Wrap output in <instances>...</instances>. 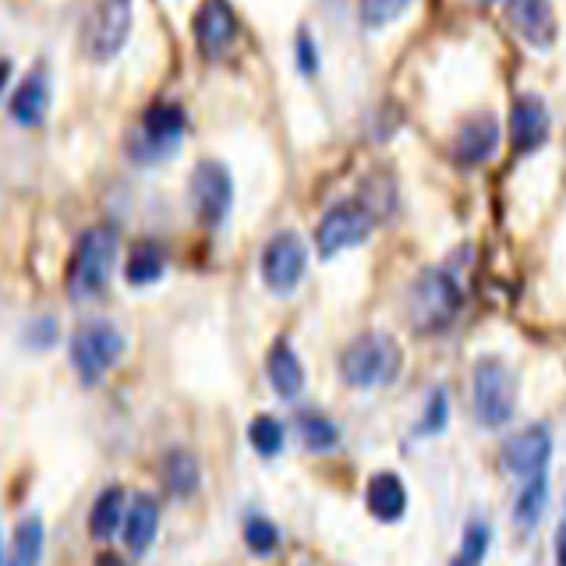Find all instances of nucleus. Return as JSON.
<instances>
[{
    "label": "nucleus",
    "instance_id": "nucleus-1",
    "mask_svg": "<svg viewBox=\"0 0 566 566\" xmlns=\"http://www.w3.org/2000/svg\"><path fill=\"white\" fill-rule=\"evenodd\" d=\"M464 305V291L447 270H421L407 294V315L418 333H442Z\"/></svg>",
    "mask_w": 566,
    "mask_h": 566
},
{
    "label": "nucleus",
    "instance_id": "nucleus-2",
    "mask_svg": "<svg viewBox=\"0 0 566 566\" xmlns=\"http://www.w3.org/2000/svg\"><path fill=\"white\" fill-rule=\"evenodd\" d=\"M114 259H117V230L88 227L67 262V291L75 297L103 294L114 273Z\"/></svg>",
    "mask_w": 566,
    "mask_h": 566
},
{
    "label": "nucleus",
    "instance_id": "nucleus-3",
    "mask_svg": "<svg viewBox=\"0 0 566 566\" xmlns=\"http://www.w3.org/2000/svg\"><path fill=\"white\" fill-rule=\"evenodd\" d=\"M403 354L397 340L389 333H361L358 340H350L347 350L340 354V376L347 386L371 389V386H386L394 382L400 371Z\"/></svg>",
    "mask_w": 566,
    "mask_h": 566
},
{
    "label": "nucleus",
    "instance_id": "nucleus-4",
    "mask_svg": "<svg viewBox=\"0 0 566 566\" xmlns=\"http://www.w3.org/2000/svg\"><path fill=\"white\" fill-rule=\"evenodd\" d=\"M120 354H124V333L114 323L93 318V323H82L71 333V365H75L85 386L103 382L106 371L120 361Z\"/></svg>",
    "mask_w": 566,
    "mask_h": 566
},
{
    "label": "nucleus",
    "instance_id": "nucleus-5",
    "mask_svg": "<svg viewBox=\"0 0 566 566\" xmlns=\"http://www.w3.org/2000/svg\"><path fill=\"white\" fill-rule=\"evenodd\" d=\"M517 411V376L503 358H482L474 365V418L485 429H500Z\"/></svg>",
    "mask_w": 566,
    "mask_h": 566
},
{
    "label": "nucleus",
    "instance_id": "nucleus-6",
    "mask_svg": "<svg viewBox=\"0 0 566 566\" xmlns=\"http://www.w3.org/2000/svg\"><path fill=\"white\" fill-rule=\"evenodd\" d=\"M185 111L177 103L159 99L153 103L146 114H142L138 132L132 135V156L142 159V164H156L177 149V142L185 135Z\"/></svg>",
    "mask_w": 566,
    "mask_h": 566
},
{
    "label": "nucleus",
    "instance_id": "nucleus-7",
    "mask_svg": "<svg viewBox=\"0 0 566 566\" xmlns=\"http://www.w3.org/2000/svg\"><path fill=\"white\" fill-rule=\"evenodd\" d=\"M132 32V0H96L93 14L85 18L82 43L93 61H111Z\"/></svg>",
    "mask_w": 566,
    "mask_h": 566
},
{
    "label": "nucleus",
    "instance_id": "nucleus-8",
    "mask_svg": "<svg viewBox=\"0 0 566 566\" xmlns=\"http://www.w3.org/2000/svg\"><path fill=\"white\" fill-rule=\"evenodd\" d=\"M371 209H365L361 202H336L326 209V217L318 220L315 227V244H318V255L323 259H333L336 252H344V248H354L361 244L368 234H371Z\"/></svg>",
    "mask_w": 566,
    "mask_h": 566
},
{
    "label": "nucleus",
    "instance_id": "nucleus-9",
    "mask_svg": "<svg viewBox=\"0 0 566 566\" xmlns=\"http://www.w3.org/2000/svg\"><path fill=\"white\" fill-rule=\"evenodd\" d=\"M191 206L195 217H199L206 227L223 223V217L230 212V202H234V181H230V170L220 164V159H202L191 170Z\"/></svg>",
    "mask_w": 566,
    "mask_h": 566
},
{
    "label": "nucleus",
    "instance_id": "nucleus-10",
    "mask_svg": "<svg viewBox=\"0 0 566 566\" xmlns=\"http://www.w3.org/2000/svg\"><path fill=\"white\" fill-rule=\"evenodd\" d=\"M305 265H308L305 241H301L294 230H280V234L265 244V252H262L265 287L276 291V294H291L301 283V276H305Z\"/></svg>",
    "mask_w": 566,
    "mask_h": 566
},
{
    "label": "nucleus",
    "instance_id": "nucleus-11",
    "mask_svg": "<svg viewBox=\"0 0 566 566\" xmlns=\"http://www.w3.org/2000/svg\"><path fill=\"white\" fill-rule=\"evenodd\" d=\"M548 457H553V432H548L545 424H527L524 432L510 436L506 447H503L506 471L524 478V482H527V478L545 474Z\"/></svg>",
    "mask_w": 566,
    "mask_h": 566
},
{
    "label": "nucleus",
    "instance_id": "nucleus-12",
    "mask_svg": "<svg viewBox=\"0 0 566 566\" xmlns=\"http://www.w3.org/2000/svg\"><path fill=\"white\" fill-rule=\"evenodd\" d=\"M195 43L206 57H223V50L234 43L238 35V14L230 8V0H202L195 11Z\"/></svg>",
    "mask_w": 566,
    "mask_h": 566
},
{
    "label": "nucleus",
    "instance_id": "nucleus-13",
    "mask_svg": "<svg viewBox=\"0 0 566 566\" xmlns=\"http://www.w3.org/2000/svg\"><path fill=\"white\" fill-rule=\"evenodd\" d=\"M495 146H500V120L492 114H474L457 128L453 156L464 167H482L485 159L495 156Z\"/></svg>",
    "mask_w": 566,
    "mask_h": 566
},
{
    "label": "nucleus",
    "instance_id": "nucleus-14",
    "mask_svg": "<svg viewBox=\"0 0 566 566\" xmlns=\"http://www.w3.org/2000/svg\"><path fill=\"white\" fill-rule=\"evenodd\" d=\"M548 138V111L538 96H517L510 106V142L517 153H535Z\"/></svg>",
    "mask_w": 566,
    "mask_h": 566
},
{
    "label": "nucleus",
    "instance_id": "nucleus-15",
    "mask_svg": "<svg viewBox=\"0 0 566 566\" xmlns=\"http://www.w3.org/2000/svg\"><path fill=\"white\" fill-rule=\"evenodd\" d=\"M506 14L527 43L548 46L556 40V14L548 0H506Z\"/></svg>",
    "mask_w": 566,
    "mask_h": 566
},
{
    "label": "nucleus",
    "instance_id": "nucleus-16",
    "mask_svg": "<svg viewBox=\"0 0 566 566\" xmlns=\"http://www.w3.org/2000/svg\"><path fill=\"white\" fill-rule=\"evenodd\" d=\"M365 506L376 521L382 524H397L403 513H407V485L394 471H379L368 478V489H365Z\"/></svg>",
    "mask_w": 566,
    "mask_h": 566
},
{
    "label": "nucleus",
    "instance_id": "nucleus-17",
    "mask_svg": "<svg viewBox=\"0 0 566 566\" xmlns=\"http://www.w3.org/2000/svg\"><path fill=\"white\" fill-rule=\"evenodd\" d=\"M265 376H270V386L276 389L280 400H297L301 389H305V365H301L287 340L273 344L270 358H265Z\"/></svg>",
    "mask_w": 566,
    "mask_h": 566
},
{
    "label": "nucleus",
    "instance_id": "nucleus-18",
    "mask_svg": "<svg viewBox=\"0 0 566 566\" xmlns=\"http://www.w3.org/2000/svg\"><path fill=\"white\" fill-rule=\"evenodd\" d=\"M50 111V85H46V71L43 67H35L29 71V75L22 78V85L14 88V96H11V117L18 124H40Z\"/></svg>",
    "mask_w": 566,
    "mask_h": 566
},
{
    "label": "nucleus",
    "instance_id": "nucleus-19",
    "mask_svg": "<svg viewBox=\"0 0 566 566\" xmlns=\"http://www.w3.org/2000/svg\"><path fill=\"white\" fill-rule=\"evenodd\" d=\"M159 478H164V489L174 495V500H191L202 485V468L199 457L191 450H170L159 464Z\"/></svg>",
    "mask_w": 566,
    "mask_h": 566
},
{
    "label": "nucleus",
    "instance_id": "nucleus-20",
    "mask_svg": "<svg viewBox=\"0 0 566 566\" xmlns=\"http://www.w3.org/2000/svg\"><path fill=\"white\" fill-rule=\"evenodd\" d=\"M156 531H159L156 495H135L128 517H124V545H128L135 556L149 553V545L156 542Z\"/></svg>",
    "mask_w": 566,
    "mask_h": 566
},
{
    "label": "nucleus",
    "instance_id": "nucleus-21",
    "mask_svg": "<svg viewBox=\"0 0 566 566\" xmlns=\"http://www.w3.org/2000/svg\"><path fill=\"white\" fill-rule=\"evenodd\" d=\"M124 517H128V510H124V489L106 485L96 495L93 510H88V535H93L96 542H111L114 531L124 524Z\"/></svg>",
    "mask_w": 566,
    "mask_h": 566
},
{
    "label": "nucleus",
    "instance_id": "nucleus-22",
    "mask_svg": "<svg viewBox=\"0 0 566 566\" xmlns=\"http://www.w3.org/2000/svg\"><path fill=\"white\" fill-rule=\"evenodd\" d=\"M164 270H167L164 248H159L156 241H142L132 248L128 262H124V280H128L132 287H149V283H156L159 276H164Z\"/></svg>",
    "mask_w": 566,
    "mask_h": 566
},
{
    "label": "nucleus",
    "instance_id": "nucleus-23",
    "mask_svg": "<svg viewBox=\"0 0 566 566\" xmlns=\"http://www.w3.org/2000/svg\"><path fill=\"white\" fill-rule=\"evenodd\" d=\"M43 542H46V527L35 513H29V517H22L14 527L8 566H40L43 563Z\"/></svg>",
    "mask_w": 566,
    "mask_h": 566
},
{
    "label": "nucleus",
    "instance_id": "nucleus-24",
    "mask_svg": "<svg viewBox=\"0 0 566 566\" xmlns=\"http://www.w3.org/2000/svg\"><path fill=\"white\" fill-rule=\"evenodd\" d=\"M297 432H301V442H305V450L312 453H329L340 447V429L318 411H305L297 418Z\"/></svg>",
    "mask_w": 566,
    "mask_h": 566
},
{
    "label": "nucleus",
    "instance_id": "nucleus-25",
    "mask_svg": "<svg viewBox=\"0 0 566 566\" xmlns=\"http://www.w3.org/2000/svg\"><path fill=\"white\" fill-rule=\"evenodd\" d=\"M545 500H548L545 474L527 478L524 489L517 492V500H513V521H517L521 527H535L538 517H542V510H545Z\"/></svg>",
    "mask_w": 566,
    "mask_h": 566
},
{
    "label": "nucleus",
    "instance_id": "nucleus-26",
    "mask_svg": "<svg viewBox=\"0 0 566 566\" xmlns=\"http://www.w3.org/2000/svg\"><path fill=\"white\" fill-rule=\"evenodd\" d=\"M489 542H492V527L482 521H471L450 566H482L489 556Z\"/></svg>",
    "mask_w": 566,
    "mask_h": 566
},
{
    "label": "nucleus",
    "instance_id": "nucleus-27",
    "mask_svg": "<svg viewBox=\"0 0 566 566\" xmlns=\"http://www.w3.org/2000/svg\"><path fill=\"white\" fill-rule=\"evenodd\" d=\"M283 424L273 418V415H259L252 418V424H248V442H252V450L259 457H276L283 450Z\"/></svg>",
    "mask_w": 566,
    "mask_h": 566
},
{
    "label": "nucleus",
    "instance_id": "nucleus-28",
    "mask_svg": "<svg viewBox=\"0 0 566 566\" xmlns=\"http://www.w3.org/2000/svg\"><path fill=\"white\" fill-rule=\"evenodd\" d=\"M244 545L252 548L255 556H273L280 545L276 524L270 517H262V513H252V517L244 521Z\"/></svg>",
    "mask_w": 566,
    "mask_h": 566
},
{
    "label": "nucleus",
    "instance_id": "nucleus-29",
    "mask_svg": "<svg viewBox=\"0 0 566 566\" xmlns=\"http://www.w3.org/2000/svg\"><path fill=\"white\" fill-rule=\"evenodd\" d=\"M447 421H450V403H447V389L436 386L432 389V397L429 403H424V415L418 421V436H439L442 429H447Z\"/></svg>",
    "mask_w": 566,
    "mask_h": 566
},
{
    "label": "nucleus",
    "instance_id": "nucleus-30",
    "mask_svg": "<svg viewBox=\"0 0 566 566\" xmlns=\"http://www.w3.org/2000/svg\"><path fill=\"white\" fill-rule=\"evenodd\" d=\"M411 0H358V14L365 29H382L394 22L397 14H403V8Z\"/></svg>",
    "mask_w": 566,
    "mask_h": 566
},
{
    "label": "nucleus",
    "instance_id": "nucleus-31",
    "mask_svg": "<svg viewBox=\"0 0 566 566\" xmlns=\"http://www.w3.org/2000/svg\"><path fill=\"white\" fill-rule=\"evenodd\" d=\"M25 340H29V347H35V350H50L53 344H57V323L53 318H35V323H29V329H25Z\"/></svg>",
    "mask_w": 566,
    "mask_h": 566
},
{
    "label": "nucleus",
    "instance_id": "nucleus-32",
    "mask_svg": "<svg viewBox=\"0 0 566 566\" xmlns=\"http://www.w3.org/2000/svg\"><path fill=\"white\" fill-rule=\"evenodd\" d=\"M297 64H301L305 75H312V71H315V46H312V35L305 29L297 32Z\"/></svg>",
    "mask_w": 566,
    "mask_h": 566
},
{
    "label": "nucleus",
    "instance_id": "nucleus-33",
    "mask_svg": "<svg viewBox=\"0 0 566 566\" xmlns=\"http://www.w3.org/2000/svg\"><path fill=\"white\" fill-rule=\"evenodd\" d=\"M556 563L566 566V524H559L556 531Z\"/></svg>",
    "mask_w": 566,
    "mask_h": 566
},
{
    "label": "nucleus",
    "instance_id": "nucleus-34",
    "mask_svg": "<svg viewBox=\"0 0 566 566\" xmlns=\"http://www.w3.org/2000/svg\"><path fill=\"white\" fill-rule=\"evenodd\" d=\"M96 566H128V563H124L117 553H99L96 556Z\"/></svg>",
    "mask_w": 566,
    "mask_h": 566
},
{
    "label": "nucleus",
    "instance_id": "nucleus-35",
    "mask_svg": "<svg viewBox=\"0 0 566 566\" xmlns=\"http://www.w3.org/2000/svg\"><path fill=\"white\" fill-rule=\"evenodd\" d=\"M8 75H11V61H8V57H0V88H4Z\"/></svg>",
    "mask_w": 566,
    "mask_h": 566
},
{
    "label": "nucleus",
    "instance_id": "nucleus-36",
    "mask_svg": "<svg viewBox=\"0 0 566 566\" xmlns=\"http://www.w3.org/2000/svg\"><path fill=\"white\" fill-rule=\"evenodd\" d=\"M0 566H4V553H0Z\"/></svg>",
    "mask_w": 566,
    "mask_h": 566
}]
</instances>
